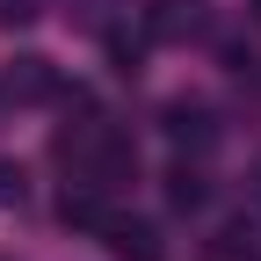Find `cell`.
<instances>
[{"mask_svg":"<svg viewBox=\"0 0 261 261\" xmlns=\"http://www.w3.org/2000/svg\"><path fill=\"white\" fill-rule=\"evenodd\" d=\"M102 240H109V254H116V261H167L160 232H152V225H138V218H116V211H109Z\"/></svg>","mask_w":261,"mask_h":261,"instance_id":"obj_2","label":"cell"},{"mask_svg":"<svg viewBox=\"0 0 261 261\" xmlns=\"http://www.w3.org/2000/svg\"><path fill=\"white\" fill-rule=\"evenodd\" d=\"M109 65L130 80V73H138V44H130V37H109Z\"/></svg>","mask_w":261,"mask_h":261,"instance_id":"obj_8","label":"cell"},{"mask_svg":"<svg viewBox=\"0 0 261 261\" xmlns=\"http://www.w3.org/2000/svg\"><path fill=\"white\" fill-rule=\"evenodd\" d=\"M211 261H261L254 254V232H247V225H225V232L211 240Z\"/></svg>","mask_w":261,"mask_h":261,"instance_id":"obj_7","label":"cell"},{"mask_svg":"<svg viewBox=\"0 0 261 261\" xmlns=\"http://www.w3.org/2000/svg\"><path fill=\"white\" fill-rule=\"evenodd\" d=\"M0 203H22V167H8V160H0Z\"/></svg>","mask_w":261,"mask_h":261,"instance_id":"obj_9","label":"cell"},{"mask_svg":"<svg viewBox=\"0 0 261 261\" xmlns=\"http://www.w3.org/2000/svg\"><path fill=\"white\" fill-rule=\"evenodd\" d=\"M203 196H211L203 167H189V160H174V167H167V211H203Z\"/></svg>","mask_w":261,"mask_h":261,"instance_id":"obj_6","label":"cell"},{"mask_svg":"<svg viewBox=\"0 0 261 261\" xmlns=\"http://www.w3.org/2000/svg\"><path fill=\"white\" fill-rule=\"evenodd\" d=\"M58 218H65V225H80V232H102V225H109V189L73 181V189L58 196Z\"/></svg>","mask_w":261,"mask_h":261,"instance_id":"obj_4","label":"cell"},{"mask_svg":"<svg viewBox=\"0 0 261 261\" xmlns=\"http://www.w3.org/2000/svg\"><path fill=\"white\" fill-rule=\"evenodd\" d=\"M58 94H65V80H58V65H51V58L22 51V58L8 65V102H58Z\"/></svg>","mask_w":261,"mask_h":261,"instance_id":"obj_1","label":"cell"},{"mask_svg":"<svg viewBox=\"0 0 261 261\" xmlns=\"http://www.w3.org/2000/svg\"><path fill=\"white\" fill-rule=\"evenodd\" d=\"M196 29H203V0H152L145 8V37H160V44H181Z\"/></svg>","mask_w":261,"mask_h":261,"instance_id":"obj_3","label":"cell"},{"mask_svg":"<svg viewBox=\"0 0 261 261\" xmlns=\"http://www.w3.org/2000/svg\"><path fill=\"white\" fill-rule=\"evenodd\" d=\"M167 138H174V145H211L218 123H211L203 102H174V109H167Z\"/></svg>","mask_w":261,"mask_h":261,"instance_id":"obj_5","label":"cell"},{"mask_svg":"<svg viewBox=\"0 0 261 261\" xmlns=\"http://www.w3.org/2000/svg\"><path fill=\"white\" fill-rule=\"evenodd\" d=\"M254 22H261V0H254Z\"/></svg>","mask_w":261,"mask_h":261,"instance_id":"obj_10","label":"cell"}]
</instances>
